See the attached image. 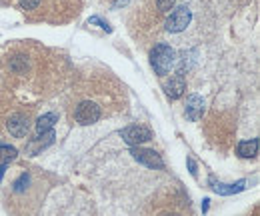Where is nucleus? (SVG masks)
I'll return each mask as SVG.
<instances>
[{
  "label": "nucleus",
  "instance_id": "obj_1",
  "mask_svg": "<svg viewBox=\"0 0 260 216\" xmlns=\"http://www.w3.org/2000/svg\"><path fill=\"white\" fill-rule=\"evenodd\" d=\"M174 58H176V54H174L172 46H168L164 42L156 44L154 50L150 52V64L158 76H166L170 72V68L174 66Z\"/></svg>",
  "mask_w": 260,
  "mask_h": 216
},
{
  "label": "nucleus",
  "instance_id": "obj_2",
  "mask_svg": "<svg viewBox=\"0 0 260 216\" xmlns=\"http://www.w3.org/2000/svg\"><path fill=\"white\" fill-rule=\"evenodd\" d=\"M120 136L132 148V146H142L144 142L152 140V130L148 126H142V124H130L120 130Z\"/></svg>",
  "mask_w": 260,
  "mask_h": 216
},
{
  "label": "nucleus",
  "instance_id": "obj_3",
  "mask_svg": "<svg viewBox=\"0 0 260 216\" xmlns=\"http://www.w3.org/2000/svg\"><path fill=\"white\" fill-rule=\"evenodd\" d=\"M190 20H192L190 8L188 6H176V8H172V12L166 18V24L164 26H166L168 32H182L190 24Z\"/></svg>",
  "mask_w": 260,
  "mask_h": 216
},
{
  "label": "nucleus",
  "instance_id": "obj_4",
  "mask_svg": "<svg viewBox=\"0 0 260 216\" xmlns=\"http://www.w3.org/2000/svg\"><path fill=\"white\" fill-rule=\"evenodd\" d=\"M74 118H76V122H78V124H82V126H90V124L98 122V118H100V108H98V104H96V102H92V100H84V102H80V104L76 106V110H74Z\"/></svg>",
  "mask_w": 260,
  "mask_h": 216
},
{
  "label": "nucleus",
  "instance_id": "obj_5",
  "mask_svg": "<svg viewBox=\"0 0 260 216\" xmlns=\"http://www.w3.org/2000/svg\"><path fill=\"white\" fill-rule=\"evenodd\" d=\"M130 154L134 156V160H138L140 164H144L148 168H156V170H162L164 168V160H162V156L156 150L142 148V146H132L130 148Z\"/></svg>",
  "mask_w": 260,
  "mask_h": 216
},
{
  "label": "nucleus",
  "instance_id": "obj_6",
  "mask_svg": "<svg viewBox=\"0 0 260 216\" xmlns=\"http://www.w3.org/2000/svg\"><path fill=\"white\" fill-rule=\"evenodd\" d=\"M6 128H8V132H10L14 138L26 136V132H28V128H30L28 116H24V114H20V112L12 114V116L8 118V122H6Z\"/></svg>",
  "mask_w": 260,
  "mask_h": 216
},
{
  "label": "nucleus",
  "instance_id": "obj_7",
  "mask_svg": "<svg viewBox=\"0 0 260 216\" xmlns=\"http://www.w3.org/2000/svg\"><path fill=\"white\" fill-rule=\"evenodd\" d=\"M184 90H186V80H184L182 72H178V74L170 76V80L164 84V92H166V96H168L170 100L180 98V96L184 94Z\"/></svg>",
  "mask_w": 260,
  "mask_h": 216
},
{
  "label": "nucleus",
  "instance_id": "obj_8",
  "mask_svg": "<svg viewBox=\"0 0 260 216\" xmlns=\"http://www.w3.org/2000/svg\"><path fill=\"white\" fill-rule=\"evenodd\" d=\"M184 114H186V118H188V120L196 122V120L204 114V100H202V96H198V94H190V96L186 98Z\"/></svg>",
  "mask_w": 260,
  "mask_h": 216
},
{
  "label": "nucleus",
  "instance_id": "obj_9",
  "mask_svg": "<svg viewBox=\"0 0 260 216\" xmlns=\"http://www.w3.org/2000/svg\"><path fill=\"white\" fill-rule=\"evenodd\" d=\"M52 142H54V132H52V130H48V132H44V134H38L36 138H32V140L28 142L26 150H28V154H30V156H36L40 150L48 148Z\"/></svg>",
  "mask_w": 260,
  "mask_h": 216
},
{
  "label": "nucleus",
  "instance_id": "obj_10",
  "mask_svg": "<svg viewBox=\"0 0 260 216\" xmlns=\"http://www.w3.org/2000/svg\"><path fill=\"white\" fill-rule=\"evenodd\" d=\"M210 186L216 194L220 196H232V194H238L246 188V180H238L234 184H224V182H216V180H210Z\"/></svg>",
  "mask_w": 260,
  "mask_h": 216
},
{
  "label": "nucleus",
  "instance_id": "obj_11",
  "mask_svg": "<svg viewBox=\"0 0 260 216\" xmlns=\"http://www.w3.org/2000/svg\"><path fill=\"white\" fill-rule=\"evenodd\" d=\"M58 122V116L54 112H48V114H42L38 120H36V136L38 134H44L48 130H52V126Z\"/></svg>",
  "mask_w": 260,
  "mask_h": 216
},
{
  "label": "nucleus",
  "instance_id": "obj_12",
  "mask_svg": "<svg viewBox=\"0 0 260 216\" xmlns=\"http://www.w3.org/2000/svg\"><path fill=\"white\" fill-rule=\"evenodd\" d=\"M238 154L242 158H254L258 154V140L256 138H250V140H242L238 144Z\"/></svg>",
  "mask_w": 260,
  "mask_h": 216
},
{
  "label": "nucleus",
  "instance_id": "obj_13",
  "mask_svg": "<svg viewBox=\"0 0 260 216\" xmlns=\"http://www.w3.org/2000/svg\"><path fill=\"white\" fill-rule=\"evenodd\" d=\"M16 156H18V150L14 146L0 142V164H6L8 166V162H12Z\"/></svg>",
  "mask_w": 260,
  "mask_h": 216
},
{
  "label": "nucleus",
  "instance_id": "obj_14",
  "mask_svg": "<svg viewBox=\"0 0 260 216\" xmlns=\"http://www.w3.org/2000/svg\"><path fill=\"white\" fill-rule=\"evenodd\" d=\"M8 68L14 70L16 74H24V72L28 70V60H26V56H22V54L14 56V58L8 62Z\"/></svg>",
  "mask_w": 260,
  "mask_h": 216
},
{
  "label": "nucleus",
  "instance_id": "obj_15",
  "mask_svg": "<svg viewBox=\"0 0 260 216\" xmlns=\"http://www.w3.org/2000/svg\"><path fill=\"white\" fill-rule=\"evenodd\" d=\"M88 24H96V26H100L102 30H106V32H112V26H110L108 22H104L100 16H90V18H88Z\"/></svg>",
  "mask_w": 260,
  "mask_h": 216
},
{
  "label": "nucleus",
  "instance_id": "obj_16",
  "mask_svg": "<svg viewBox=\"0 0 260 216\" xmlns=\"http://www.w3.org/2000/svg\"><path fill=\"white\" fill-rule=\"evenodd\" d=\"M28 182H30V176H28V174H22V176L14 182V192H22V190L28 186Z\"/></svg>",
  "mask_w": 260,
  "mask_h": 216
},
{
  "label": "nucleus",
  "instance_id": "obj_17",
  "mask_svg": "<svg viewBox=\"0 0 260 216\" xmlns=\"http://www.w3.org/2000/svg\"><path fill=\"white\" fill-rule=\"evenodd\" d=\"M18 2H20V8L22 10H34L40 4V0H18Z\"/></svg>",
  "mask_w": 260,
  "mask_h": 216
},
{
  "label": "nucleus",
  "instance_id": "obj_18",
  "mask_svg": "<svg viewBox=\"0 0 260 216\" xmlns=\"http://www.w3.org/2000/svg\"><path fill=\"white\" fill-rule=\"evenodd\" d=\"M172 6H174V0H158V10H160V12L172 10Z\"/></svg>",
  "mask_w": 260,
  "mask_h": 216
},
{
  "label": "nucleus",
  "instance_id": "obj_19",
  "mask_svg": "<svg viewBox=\"0 0 260 216\" xmlns=\"http://www.w3.org/2000/svg\"><path fill=\"white\" fill-rule=\"evenodd\" d=\"M186 162H188V168H190V174H192V176H196V164H194V160H192V158H188Z\"/></svg>",
  "mask_w": 260,
  "mask_h": 216
},
{
  "label": "nucleus",
  "instance_id": "obj_20",
  "mask_svg": "<svg viewBox=\"0 0 260 216\" xmlns=\"http://www.w3.org/2000/svg\"><path fill=\"white\" fill-rule=\"evenodd\" d=\"M202 202H204V204H202V210H204V212H206V210H208V202H210V200H208V198H204V200H202Z\"/></svg>",
  "mask_w": 260,
  "mask_h": 216
},
{
  "label": "nucleus",
  "instance_id": "obj_21",
  "mask_svg": "<svg viewBox=\"0 0 260 216\" xmlns=\"http://www.w3.org/2000/svg\"><path fill=\"white\" fill-rule=\"evenodd\" d=\"M4 172H6V164H0V180H2V176H4Z\"/></svg>",
  "mask_w": 260,
  "mask_h": 216
},
{
  "label": "nucleus",
  "instance_id": "obj_22",
  "mask_svg": "<svg viewBox=\"0 0 260 216\" xmlns=\"http://www.w3.org/2000/svg\"><path fill=\"white\" fill-rule=\"evenodd\" d=\"M168 216H176V214H168Z\"/></svg>",
  "mask_w": 260,
  "mask_h": 216
}]
</instances>
